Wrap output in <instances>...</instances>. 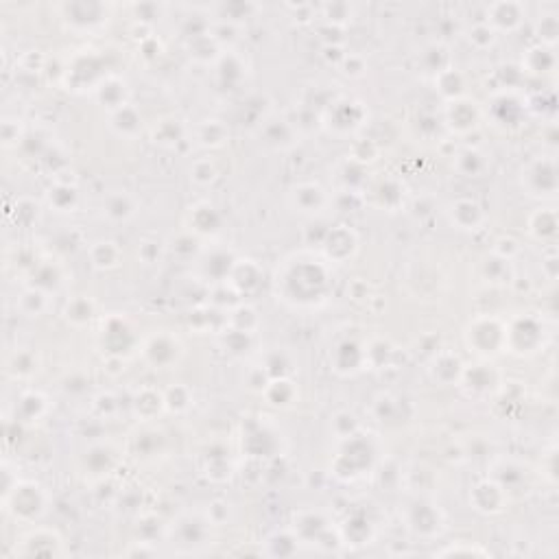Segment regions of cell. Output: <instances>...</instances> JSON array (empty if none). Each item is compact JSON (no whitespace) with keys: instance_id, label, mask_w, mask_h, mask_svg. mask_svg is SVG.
I'll return each mask as SVG.
<instances>
[{"instance_id":"cell-1","label":"cell","mask_w":559,"mask_h":559,"mask_svg":"<svg viewBox=\"0 0 559 559\" xmlns=\"http://www.w3.org/2000/svg\"><path fill=\"white\" fill-rule=\"evenodd\" d=\"M490 17H492V22L498 24L502 17H507V29H516L522 20V7L520 5H492L490 7Z\"/></svg>"}]
</instances>
